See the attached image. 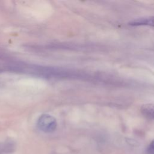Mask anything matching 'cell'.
<instances>
[{
  "label": "cell",
  "instance_id": "1",
  "mask_svg": "<svg viewBox=\"0 0 154 154\" xmlns=\"http://www.w3.org/2000/svg\"><path fill=\"white\" fill-rule=\"evenodd\" d=\"M56 119L49 114H42L37 120V126L43 132L50 133L54 132L57 128Z\"/></svg>",
  "mask_w": 154,
  "mask_h": 154
},
{
  "label": "cell",
  "instance_id": "3",
  "mask_svg": "<svg viewBox=\"0 0 154 154\" xmlns=\"http://www.w3.org/2000/svg\"><path fill=\"white\" fill-rule=\"evenodd\" d=\"M140 111L142 115L148 119H154V103H146L141 106Z\"/></svg>",
  "mask_w": 154,
  "mask_h": 154
},
{
  "label": "cell",
  "instance_id": "2",
  "mask_svg": "<svg viewBox=\"0 0 154 154\" xmlns=\"http://www.w3.org/2000/svg\"><path fill=\"white\" fill-rule=\"evenodd\" d=\"M129 24L131 26H154V16L140 17L131 21Z\"/></svg>",
  "mask_w": 154,
  "mask_h": 154
},
{
  "label": "cell",
  "instance_id": "4",
  "mask_svg": "<svg viewBox=\"0 0 154 154\" xmlns=\"http://www.w3.org/2000/svg\"><path fill=\"white\" fill-rule=\"evenodd\" d=\"M147 154H154V140H153L146 149Z\"/></svg>",
  "mask_w": 154,
  "mask_h": 154
}]
</instances>
